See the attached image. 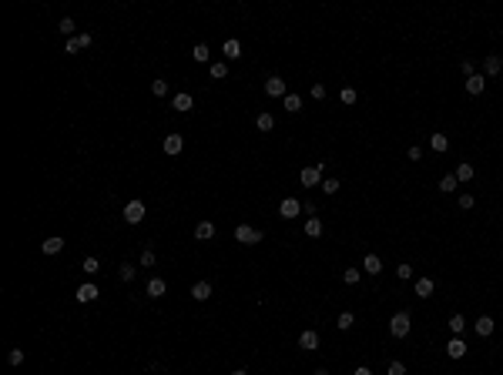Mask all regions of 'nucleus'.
I'll list each match as a JSON object with an SVG mask.
<instances>
[{
  "label": "nucleus",
  "instance_id": "nucleus-5",
  "mask_svg": "<svg viewBox=\"0 0 503 375\" xmlns=\"http://www.w3.org/2000/svg\"><path fill=\"white\" fill-rule=\"evenodd\" d=\"M299 211H302V201H299V198H285V201L279 205V215L285 218V221H292Z\"/></svg>",
  "mask_w": 503,
  "mask_h": 375
},
{
  "label": "nucleus",
  "instance_id": "nucleus-23",
  "mask_svg": "<svg viewBox=\"0 0 503 375\" xmlns=\"http://www.w3.org/2000/svg\"><path fill=\"white\" fill-rule=\"evenodd\" d=\"M225 57H228V61H239L242 57V44L239 40H225Z\"/></svg>",
  "mask_w": 503,
  "mask_h": 375
},
{
  "label": "nucleus",
  "instance_id": "nucleus-49",
  "mask_svg": "<svg viewBox=\"0 0 503 375\" xmlns=\"http://www.w3.org/2000/svg\"><path fill=\"white\" fill-rule=\"evenodd\" d=\"M352 375H373V372H369L366 365H359V368H356V372H352Z\"/></svg>",
  "mask_w": 503,
  "mask_h": 375
},
{
  "label": "nucleus",
  "instance_id": "nucleus-33",
  "mask_svg": "<svg viewBox=\"0 0 503 375\" xmlns=\"http://www.w3.org/2000/svg\"><path fill=\"white\" fill-rule=\"evenodd\" d=\"M335 325H339V328H342V332H346V328H352V325H356V315H352V311H342V315H339V322H335Z\"/></svg>",
  "mask_w": 503,
  "mask_h": 375
},
{
  "label": "nucleus",
  "instance_id": "nucleus-43",
  "mask_svg": "<svg viewBox=\"0 0 503 375\" xmlns=\"http://www.w3.org/2000/svg\"><path fill=\"white\" fill-rule=\"evenodd\" d=\"M396 275H400L403 281H409V278H413V265H400V268H396Z\"/></svg>",
  "mask_w": 503,
  "mask_h": 375
},
{
  "label": "nucleus",
  "instance_id": "nucleus-35",
  "mask_svg": "<svg viewBox=\"0 0 503 375\" xmlns=\"http://www.w3.org/2000/svg\"><path fill=\"white\" fill-rule=\"evenodd\" d=\"M81 268H84V275H97V272H101L97 258H84V265H81Z\"/></svg>",
  "mask_w": 503,
  "mask_h": 375
},
{
  "label": "nucleus",
  "instance_id": "nucleus-25",
  "mask_svg": "<svg viewBox=\"0 0 503 375\" xmlns=\"http://www.w3.org/2000/svg\"><path fill=\"white\" fill-rule=\"evenodd\" d=\"M285 111L288 114H299V111H302V97H299V94H285Z\"/></svg>",
  "mask_w": 503,
  "mask_h": 375
},
{
  "label": "nucleus",
  "instance_id": "nucleus-39",
  "mask_svg": "<svg viewBox=\"0 0 503 375\" xmlns=\"http://www.w3.org/2000/svg\"><path fill=\"white\" fill-rule=\"evenodd\" d=\"M339 97H342V104H356V97H359V94H356V88H342V91H339Z\"/></svg>",
  "mask_w": 503,
  "mask_h": 375
},
{
  "label": "nucleus",
  "instance_id": "nucleus-26",
  "mask_svg": "<svg viewBox=\"0 0 503 375\" xmlns=\"http://www.w3.org/2000/svg\"><path fill=\"white\" fill-rule=\"evenodd\" d=\"M456 184H460V181H456V175H443V178H439V191L449 194V191H456Z\"/></svg>",
  "mask_w": 503,
  "mask_h": 375
},
{
  "label": "nucleus",
  "instance_id": "nucleus-32",
  "mask_svg": "<svg viewBox=\"0 0 503 375\" xmlns=\"http://www.w3.org/2000/svg\"><path fill=\"white\" fill-rule=\"evenodd\" d=\"M359 278H362L359 268H346V272H342V281H346V285H359Z\"/></svg>",
  "mask_w": 503,
  "mask_h": 375
},
{
  "label": "nucleus",
  "instance_id": "nucleus-4",
  "mask_svg": "<svg viewBox=\"0 0 503 375\" xmlns=\"http://www.w3.org/2000/svg\"><path fill=\"white\" fill-rule=\"evenodd\" d=\"M171 107H175V111H178V114H184V111H192V107H195V97H192V94H188V91H178V94H175V97H171Z\"/></svg>",
  "mask_w": 503,
  "mask_h": 375
},
{
  "label": "nucleus",
  "instance_id": "nucleus-10",
  "mask_svg": "<svg viewBox=\"0 0 503 375\" xmlns=\"http://www.w3.org/2000/svg\"><path fill=\"white\" fill-rule=\"evenodd\" d=\"M483 91H487V77H483V74H473V77H466V94H483Z\"/></svg>",
  "mask_w": 503,
  "mask_h": 375
},
{
  "label": "nucleus",
  "instance_id": "nucleus-22",
  "mask_svg": "<svg viewBox=\"0 0 503 375\" xmlns=\"http://www.w3.org/2000/svg\"><path fill=\"white\" fill-rule=\"evenodd\" d=\"M255 128H258V131H272V128H275V118H272L269 111H262V114L255 118Z\"/></svg>",
  "mask_w": 503,
  "mask_h": 375
},
{
  "label": "nucleus",
  "instance_id": "nucleus-34",
  "mask_svg": "<svg viewBox=\"0 0 503 375\" xmlns=\"http://www.w3.org/2000/svg\"><path fill=\"white\" fill-rule=\"evenodd\" d=\"M7 362H10V365H24V349H10L7 352Z\"/></svg>",
  "mask_w": 503,
  "mask_h": 375
},
{
  "label": "nucleus",
  "instance_id": "nucleus-15",
  "mask_svg": "<svg viewBox=\"0 0 503 375\" xmlns=\"http://www.w3.org/2000/svg\"><path fill=\"white\" fill-rule=\"evenodd\" d=\"M40 251H44V255H61V251H64V238H47L44 241V245H40Z\"/></svg>",
  "mask_w": 503,
  "mask_h": 375
},
{
  "label": "nucleus",
  "instance_id": "nucleus-8",
  "mask_svg": "<svg viewBox=\"0 0 503 375\" xmlns=\"http://www.w3.org/2000/svg\"><path fill=\"white\" fill-rule=\"evenodd\" d=\"M97 295H101V288H97L94 281H84V285L77 288V302H84V305H88V302H94Z\"/></svg>",
  "mask_w": 503,
  "mask_h": 375
},
{
  "label": "nucleus",
  "instance_id": "nucleus-20",
  "mask_svg": "<svg viewBox=\"0 0 503 375\" xmlns=\"http://www.w3.org/2000/svg\"><path fill=\"white\" fill-rule=\"evenodd\" d=\"M165 292H168V281L165 278H151V281H148V295H151V298H161Z\"/></svg>",
  "mask_w": 503,
  "mask_h": 375
},
{
  "label": "nucleus",
  "instance_id": "nucleus-11",
  "mask_svg": "<svg viewBox=\"0 0 503 375\" xmlns=\"http://www.w3.org/2000/svg\"><path fill=\"white\" fill-rule=\"evenodd\" d=\"M446 355H449V359H463V355H466V342L460 335H453V338H449V345H446Z\"/></svg>",
  "mask_w": 503,
  "mask_h": 375
},
{
  "label": "nucleus",
  "instance_id": "nucleus-9",
  "mask_svg": "<svg viewBox=\"0 0 503 375\" xmlns=\"http://www.w3.org/2000/svg\"><path fill=\"white\" fill-rule=\"evenodd\" d=\"M265 94H269V97H285L288 94V91H285V80H282V77H269V80H265Z\"/></svg>",
  "mask_w": 503,
  "mask_h": 375
},
{
  "label": "nucleus",
  "instance_id": "nucleus-17",
  "mask_svg": "<svg viewBox=\"0 0 503 375\" xmlns=\"http://www.w3.org/2000/svg\"><path fill=\"white\" fill-rule=\"evenodd\" d=\"M493 328H496V322L490 319V315H480V319H476V335L487 338V335H493Z\"/></svg>",
  "mask_w": 503,
  "mask_h": 375
},
{
  "label": "nucleus",
  "instance_id": "nucleus-18",
  "mask_svg": "<svg viewBox=\"0 0 503 375\" xmlns=\"http://www.w3.org/2000/svg\"><path fill=\"white\" fill-rule=\"evenodd\" d=\"M433 288H436V285H433V278H416L413 292H416L419 298H430V295H433Z\"/></svg>",
  "mask_w": 503,
  "mask_h": 375
},
{
  "label": "nucleus",
  "instance_id": "nucleus-38",
  "mask_svg": "<svg viewBox=\"0 0 503 375\" xmlns=\"http://www.w3.org/2000/svg\"><path fill=\"white\" fill-rule=\"evenodd\" d=\"M151 94L154 97H165L168 94V80H151Z\"/></svg>",
  "mask_w": 503,
  "mask_h": 375
},
{
  "label": "nucleus",
  "instance_id": "nucleus-31",
  "mask_svg": "<svg viewBox=\"0 0 503 375\" xmlns=\"http://www.w3.org/2000/svg\"><path fill=\"white\" fill-rule=\"evenodd\" d=\"M135 275H138V268H135V265H128V262H124V265L118 268V278H121V281H131Z\"/></svg>",
  "mask_w": 503,
  "mask_h": 375
},
{
  "label": "nucleus",
  "instance_id": "nucleus-24",
  "mask_svg": "<svg viewBox=\"0 0 503 375\" xmlns=\"http://www.w3.org/2000/svg\"><path fill=\"white\" fill-rule=\"evenodd\" d=\"M473 175H476V168H473V164H460V168H456V181H473Z\"/></svg>",
  "mask_w": 503,
  "mask_h": 375
},
{
  "label": "nucleus",
  "instance_id": "nucleus-41",
  "mask_svg": "<svg viewBox=\"0 0 503 375\" xmlns=\"http://www.w3.org/2000/svg\"><path fill=\"white\" fill-rule=\"evenodd\" d=\"M141 265H144V268H151V265H154V248H144V251H141Z\"/></svg>",
  "mask_w": 503,
  "mask_h": 375
},
{
  "label": "nucleus",
  "instance_id": "nucleus-42",
  "mask_svg": "<svg viewBox=\"0 0 503 375\" xmlns=\"http://www.w3.org/2000/svg\"><path fill=\"white\" fill-rule=\"evenodd\" d=\"M386 375H406V365H403V362H389Z\"/></svg>",
  "mask_w": 503,
  "mask_h": 375
},
{
  "label": "nucleus",
  "instance_id": "nucleus-14",
  "mask_svg": "<svg viewBox=\"0 0 503 375\" xmlns=\"http://www.w3.org/2000/svg\"><path fill=\"white\" fill-rule=\"evenodd\" d=\"M299 349H305V352H312V349H319V332H302L299 335Z\"/></svg>",
  "mask_w": 503,
  "mask_h": 375
},
{
  "label": "nucleus",
  "instance_id": "nucleus-2",
  "mask_svg": "<svg viewBox=\"0 0 503 375\" xmlns=\"http://www.w3.org/2000/svg\"><path fill=\"white\" fill-rule=\"evenodd\" d=\"M322 171H326V164H312V168H302V175H299V181H302V188H315V184H322Z\"/></svg>",
  "mask_w": 503,
  "mask_h": 375
},
{
  "label": "nucleus",
  "instance_id": "nucleus-45",
  "mask_svg": "<svg viewBox=\"0 0 503 375\" xmlns=\"http://www.w3.org/2000/svg\"><path fill=\"white\" fill-rule=\"evenodd\" d=\"M473 205H476V198H473V194H460V208H463V211H470Z\"/></svg>",
  "mask_w": 503,
  "mask_h": 375
},
{
  "label": "nucleus",
  "instance_id": "nucleus-37",
  "mask_svg": "<svg viewBox=\"0 0 503 375\" xmlns=\"http://www.w3.org/2000/svg\"><path fill=\"white\" fill-rule=\"evenodd\" d=\"M319 188H322L326 194H335V191H339V178H326V181H322Z\"/></svg>",
  "mask_w": 503,
  "mask_h": 375
},
{
  "label": "nucleus",
  "instance_id": "nucleus-48",
  "mask_svg": "<svg viewBox=\"0 0 503 375\" xmlns=\"http://www.w3.org/2000/svg\"><path fill=\"white\" fill-rule=\"evenodd\" d=\"M423 158V148H409V161H419Z\"/></svg>",
  "mask_w": 503,
  "mask_h": 375
},
{
  "label": "nucleus",
  "instance_id": "nucleus-12",
  "mask_svg": "<svg viewBox=\"0 0 503 375\" xmlns=\"http://www.w3.org/2000/svg\"><path fill=\"white\" fill-rule=\"evenodd\" d=\"M192 298L195 302H208V298H211V281H195L192 285Z\"/></svg>",
  "mask_w": 503,
  "mask_h": 375
},
{
  "label": "nucleus",
  "instance_id": "nucleus-51",
  "mask_svg": "<svg viewBox=\"0 0 503 375\" xmlns=\"http://www.w3.org/2000/svg\"><path fill=\"white\" fill-rule=\"evenodd\" d=\"M315 375H329V372H326V368H319V372H315Z\"/></svg>",
  "mask_w": 503,
  "mask_h": 375
},
{
  "label": "nucleus",
  "instance_id": "nucleus-44",
  "mask_svg": "<svg viewBox=\"0 0 503 375\" xmlns=\"http://www.w3.org/2000/svg\"><path fill=\"white\" fill-rule=\"evenodd\" d=\"M77 50H81L77 37H67V44H64V54H77Z\"/></svg>",
  "mask_w": 503,
  "mask_h": 375
},
{
  "label": "nucleus",
  "instance_id": "nucleus-7",
  "mask_svg": "<svg viewBox=\"0 0 503 375\" xmlns=\"http://www.w3.org/2000/svg\"><path fill=\"white\" fill-rule=\"evenodd\" d=\"M500 71H503L500 54H487V57H483V74H487V77H496Z\"/></svg>",
  "mask_w": 503,
  "mask_h": 375
},
{
  "label": "nucleus",
  "instance_id": "nucleus-6",
  "mask_svg": "<svg viewBox=\"0 0 503 375\" xmlns=\"http://www.w3.org/2000/svg\"><path fill=\"white\" fill-rule=\"evenodd\" d=\"M144 218V205L141 201H128V208H124V221L128 224H141Z\"/></svg>",
  "mask_w": 503,
  "mask_h": 375
},
{
  "label": "nucleus",
  "instance_id": "nucleus-46",
  "mask_svg": "<svg viewBox=\"0 0 503 375\" xmlns=\"http://www.w3.org/2000/svg\"><path fill=\"white\" fill-rule=\"evenodd\" d=\"M91 40H94L91 34H77V44H81V50H84V47H91Z\"/></svg>",
  "mask_w": 503,
  "mask_h": 375
},
{
  "label": "nucleus",
  "instance_id": "nucleus-47",
  "mask_svg": "<svg viewBox=\"0 0 503 375\" xmlns=\"http://www.w3.org/2000/svg\"><path fill=\"white\" fill-rule=\"evenodd\" d=\"M460 71H463L466 77H473V61H460Z\"/></svg>",
  "mask_w": 503,
  "mask_h": 375
},
{
  "label": "nucleus",
  "instance_id": "nucleus-27",
  "mask_svg": "<svg viewBox=\"0 0 503 375\" xmlns=\"http://www.w3.org/2000/svg\"><path fill=\"white\" fill-rule=\"evenodd\" d=\"M208 71H211V77H215V80H225V77H228V64H225V61H215Z\"/></svg>",
  "mask_w": 503,
  "mask_h": 375
},
{
  "label": "nucleus",
  "instance_id": "nucleus-3",
  "mask_svg": "<svg viewBox=\"0 0 503 375\" xmlns=\"http://www.w3.org/2000/svg\"><path fill=\"white\" fill-rule=\"evenodd\" d=\"M235 241H242V245H258V241H262V232L252 228V224H239V228H235Z\"/></svg>",
  "mask_w": 503,
  "mask_h": 375
},
{
  "label": "nucleus",
  "instance_id": "nucleus-40",
  "mask_svg": "<svg viewBox=\"0 0 503 375\" xmlns=\"http://www.w3.org/2000/svg\"><path fill=\"white\" fill-rule=\"evenodd\" d=\"M326 84H312V101H326Z\"/></svg>",
  "mask_w": 503,
  "mask_h": 375
},
{
  "label": "nucleus",
  "instance_id": "nucleus-19",
  "mask_svg": "<svg viewBox=\"0 0 503 375\" xmlns=\"http://www.w3.org/2000/svg\"><path fill=\"white\" fill-rule=\"evenodd\" d=\"M195 238H198V241H211V238H215V224H211V221H201L198 228H195Z\"/></svg>",
  "mask_w": 503,
  "mask_h": 375
},
{
  "label": "nucleus",
  "instance_id": "nucleus-13",
  "mask_svg": "<svg viewBox=\"0 0 503 375\" xmlns=\"http://www.w3.org/2000/svg\"><path fill=\"white\" fill-rule=\"evenodd\" d=\"M161 148H165V154H181V148H184V137H181V134H168Z\"/></svg>",
  "mask_w": 503,
  "mask_h": 375
},
{
  "label": "nucleus",
  "instance_id": "nucleus-30",
  "mask_svg": "<svg viewBox=\"0 0 503 375\" xmlns=\"http://www.w3.org/2000/svg\"><path fill=\"white\" fill-rule=\"evenodd\" d=\"M463 328H466L463 315H453V319H449V332H453V335H463Z\"/></svg>",
  "mask_w": 503,
  "mask_h": 375
},
{
  "label": "nucleus",
  "instance_id": "nucleus-29",
  "mask_svg": "<svg viewBox=\"0 0 503 375\" xmlns=\"http://www.w3.org/2000/svg\"><path fill=\"white\" fill-rule=\"evenodd\" d=\"M192 57H195V61H198V64H208V57H211V54H208V44H195Z\"/></svg>",
  "mask_w": 503,
  "mask_h": 375
},
{
  "label": "nucleus",
  "instance_id": "nucleus-16",
  "mask_svg": "<svg viewBox=\"0 0 503 375\" xmlns=\"http://www.w3.org/2000/svg\"><path fill=\"white\" fill-rule=\"evenodd\" d=\"M362 272L379 275V272H383V258H379V255H366V258H362Z\"/></svg>",
  "mask_w": 503,
  "mask_h": 375
},
{
  "label": "nucleus",
  "instance_id": "nucleus-28",
  "mask_svg": "<svg viewBox=\"0 0 503 375\" xmlns=\"http://www.w3.org/2000/svg\"><path fill=\"white\" fill-rule=\"evenodd\" d=\"M305 235H309V238H319L322 235V221L319 218H309V221H305Z\"/></svg>",
  "mask_w": 503,
  "mask_h": 375
},
{
  "label": "nucleus",
  "instance_id": "nucleus-21",
  "mask_svg": "<svg viewBox=\"0 0 503 375\" xmlns=\"http://www.w3.org/2000/svg\"><path fill=\"white\" fill-rule=\"evenodd\" d=\"M430 148H433V151H439V154L449 151V137H446V134H433V137H430Z\"/></svg>",
  "mask_w": 503,
  "mask_h": 375
},
{
  "label": "nucleus",
  "instance_id": "nucleus-50",
  "mask_svg": "<svg viewBox=\"0 0 503 375\" xmlns=\"http://www.w3.org/2000/svg\"><path fill=\"white\" fill-rule=\"evenodd\" d=\"M232 375H248V372H245V368H235V372H232Z\"/></svg>",
  "mask_w": 503,
  "mask_h": 375
},
{
  "label": "nucleus",
  "instance_id": "nucleus-36",
  "mask_svg": "<svg viewBox=\"0 0 503 375\" xmlns=\"http://www.w3.org/2000/svg\"><path fill=\"white\" fill-rule=\"evenodd\" d=\"M57 31H61V34H67V37H77V34H74V20H71V17H64V20L57 24Z\"/></svg>",
  "mask_w": 503,
  "mask_h": 375
},
{
  "label": "nucleus",
  "instance_id": "nucleus-1",
  "mask_svg": "<svg viewBox=\"0 0 503 375\" xmlns=\"http://www.w3.org/2000/svg\"><path fill=\"white\" fill-rule=\"evenodd\" d=\"M409 325H413L409 311H396V315L389 319V332H392V338H406V335H409Z\"/></svg>",
  "mask_w": 503,
  "mask_h": 375
}]
</instances>
